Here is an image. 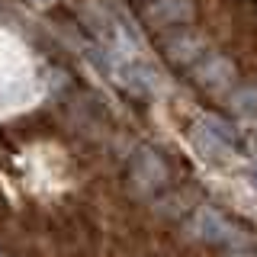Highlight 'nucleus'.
<instances>
[{
  "instance_id": "1",
  "label": "nucleus",
  "mask_w": 257,
  "mask_h": 257,
  "mask_svg": "<svg viewBox=\"0 0 257 257\" xmlns=\"http://www.w3.org/2000/svg\"><path fill=\"white\" fill-rule=\"evenodd\" d=\"M193 235L203 238V241H215V244H222V241L235 238V228H231L215 209H199V212L193 215Z\"/></svg>"
},
{
  "instance_id": "2",
  "label": "nucleus",
  "mask_w": 257,
  "mask_h": 257,
  "mask_svg": "<svg viewBox=\"0 0 257 257\" xmlns=\"http://www.w3.org/2000/svg\"><path fill=\"white\" fill-rule=\"evenodd\" d=\"M132 174H135V180H139L145 190H155V187H161V183L167 180L164 161H161L151 148H142L139 155H135V161H132Z\"/></svg>"
},
{
  "instance_id": "3",
  "label": "nucleus",
  "mask_w": 257,
  "mask_h": 257,
  "mask_svg": "<svg viewBox=\"0 0 257 257\" xmlns=\"http://www.w3.org/2000/svg\"><path fill=\"white\" fill-rule=\"evenodd\" d=\"M36 4H52V0H36Z\"/></svg>"
}]
</instances>
